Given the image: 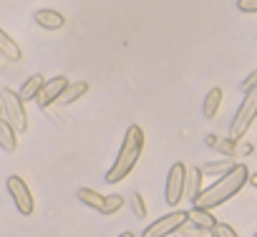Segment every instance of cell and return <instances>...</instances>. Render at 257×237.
Masks as SVG:
<instances>
[{
    "instance_id": "28",
    "label": "cell",
    "mask_w": 257,
    "mask_h": 237,
    "mask_svg": "<svg viewBox=\"0 0 257 237\" xmlns=\"http://www.w3.org/2000/svg\"><path fill=\"white\" fill-rule=\"evenodd\" d=\"M118 237H134V232H121Z\"/></svg>"
},
{
    "instance_id": "7",
    "label": "cell",
    "mask_w": 257,
    "mask_h": 237,
    "mask_svg": "<svg viewBox=\"0 0 257 237\" xmlns=\"http://www.w3.org/2000/svg\"><path fill=\"white\" fill-rule=\"evenodd\" d=\"M184 182H187V164L184 162H174L172 169H169V177H167V189H164V197H167L169 207H177L182 202Z\"/></svg>"
},
{
    "instance_id": "14",
    "label": "cell",
    "mask_w": 257,
    "mask_h": 237,
    "mask_svg": "<svg viewBox=\"0 0 257 237\" xmlns=\"http://www.w3.org/2000/svg\"><path fill=\"white\" fill-rule=\"evenodd\" d=\"M219 106H222V88H212L207 96H204V103H202V108H204V116L207 118H214V113L219 111Z\"/></svg>"
},
{
    "instance_id": "21",
    "label": "cell",
    "mask_w": 257,
    "mask_h": 237,
    "mask_svg": "<svg viewBox=\"0 0 257 237\" xmlns=\"http://www.w3.org/2000/svg\"><path fill=\"white\" fill-rule=\"evenodd\" d=\"M121 207H123V197L121 194H108V197H103L101 214H116Z\"/></svg>"
},
{
    "instance_id": "16",
    "label": "cell",
    "mask_w": 257,
    "mask_h": 237,
    "mask_svg": "<svg viewBox=\"0 0 257 237\" xmlns=\"http://www.w3.org/2000/svg\"><path fill=\"white\" fill-rule=\"evenodd\" d=\"M0 147H3L6 152H16L18 149V134L0 118Z\"/></svg>"
},
{
    "instance_id": "25",
    "label": "cell",
    "mask_w": 257,
    "mask_h": 237,
    "mask_svg": "<svg viewBox=\"0 0 257 237\" xmlns=\"http://www.w3.org/2000/svg\"><path fill=\"white\" fill-rule=\"evenodd\" d=\"M254 86H257V68H254V71H252V73H249V76H247V78L242 81V86H239V88H242V91L247 93V91H252Z\"/></svg>"
},
{
    "instance_id": "22",
    "label": "cell",
    "mask_w": 257,
    "mask_h": 237,
    "mask_svg": "<svg viewBox=\"0 0 257 237\" xmlns=\"http://www.w3.org/2000/svg\"><path fill=\"white\" fill-rule=\"evenodd\" d=\"M132 207H134V214H137L139 219L147 217V204H144V197H142L139 192H134V197H132Z\"/></svg>"
},
{
    "instance_id": "15",
    "label": "cell",
    "mask_w": 257,
    "mask_h": 237,
    "mask_svg": "<svg viewBox=\"0 0 257 237\" xmlns=\"http://www.w3.org/2000/svg\"><path fill=\"white\" fill-rule=\"evenodd\" d=\"M199 169H202V177H204V174H209V177H224L227 172H232V169H234V162H232V159L209 162V164H204V167H199Z\"/></svg>"
},
{
    "instance_id": "10",
    "label": "cell",
    "mask_w": 257,
    "mask_h": 237,
    "mask_svg": "<svg viewBox=\"0 0 257 237\" xmlns=\"http://www.w3.org/2000/svg\"><path fill=\"white\" fill-rule=\"evenodd\" d=\"M184 194L194 202L199 194H202V169L194 167V169H187V182H184Z\"/></svg>"
},
{
    "instance_id": "26",
    "label": "cell",
    "mask_w": 257,
    "mask_h": 237,
    "mask_svg": "<svg viewBox=\"0 0 257 237\" xmlns=\"http://www.w3.org/2000/svg\"><path fill=\"white\" fill-rule=\"evenodd\" d=\"M252 144H237V154H242V157H249L252 154Z\"/></svg>"
},
{
    "instance_id": "5",
    "label": "cell",
    "mask_w": 257,
    "mask_h": 237,
    "mask_svg": "<svg viewBox=\"0 0 257 237\" xmlns=\"http://www.w3.org/2000/svg\"><path fill=\"white\" fill-rule=\"evenodd\" d=\"M6 189L11 192L13 204H16V209H18L21 214L31 217V214L36 212V199H33V192L28 189V184L23 182V177H18V174L8 177V179H6Z\"/></svg>"
},
{
    "instance_id": "29",
    "label": "cell",
    "mask_w": 257,
    "mask_h": 237,
    "mask_svg": "<svg viewBox=\"0 0 257 237\" xmlns=\"http://www.w3.org/2000/svg\"><path fill=\"white\" fill-rule=\"evenodd\" d=\"M254 237H257V232H254Z\"/></svg>"
},
{
    "instance_id": "23",
    "label": "cell",
    "mask_w": 257,
    "mask_h": 237,
    "mask_svg": "<svg viewBox=\"0 0 257 237\" xmlns=\"http://www.w3.org/2000/svg\"><path fill=\"white\" fill-rule=\"evenodd\" d=\"M212 234H214V237H239V234H237L229 224H224V222H217L214 229H212Z\"/></svg>"
},
{
    "instance_id": "12",
    "label": "cell",
    "mask_w": 257,
    "mask_h": 237,
    "mask_svg": "<svg viewBox=\"0 0 257 237\" xmlns=\"http://www.w3.org/2000/svg\"><path fill=\"white\" fill-rule=\"evenodd\" d=\"M0 56H6L8 61H21V56H23V51L18 48V43L0 28Z\"/></svg>"
},
{
    "instance_id": "30",
    "label": "cell",
    "mask_w": 257,
    "mask_h": 237,
    "mask_svg": "<svg viewBox=\"0 0 257 237\" xmlns=\"http://www.w3.org/2000/svg\"><path fill=\"white\" fill-rule=\"evenodd\" d=\"M0 113H3V111H0Z\"/></svg>"
},
{
    "instance_id": "6",
    "label": "cell",
    "mask_w": 257,
    "mask_h": 237,
    "mask_svg": "<svg viewBox=\"0 0 257 237\" xmlns=\"http://www.w3.org/2000/svg\"><path fill=\"white\" fill-rule=\"evenodd\" d=\"M187 222H189V212L174 209V212H169V214L154 219V222L144 229V237H167V234H174V232H177L182 224H187Z\"/></svg>"
},
{
    "instance_id": "4",
    "label": "cell",
    "mask_w": 257,
    "mask_h": 237,
    "mask_svg": "<svg viewBox=\"0 0 257 237\" xmlns=\"http://www.w3.org/2000/svg\"><path fill=\"white\" fill-rule=\"evenodd\" d=\"M254 118H257V86L244 93V98H242V103H239V108L232 118V139L234 142L239 137H244V132L252 127Z\"/></svg>"
},
{
    "instance_id": "8",
    "label": "cell",
    "mask_w": 257,
    "mask_h": 237,
    "mask_svg": "<svg viewBox=\"0 0 257 237\" xmlns=\"http://www.w3.org/2000/svg\"><path fill=\"white\" fill-rule=\"evenodd\" d=\"M68 88V78L66 76H56V78H51V81H46L43 83V88H41V93L36 96V101H38V106H51L53 101H58L61 96H63V91Z\"/></svg>"
},
{
    "instance_id": "11",
    "label": "cell",
    "mask_w": 257,
    "mask_h": 237,
    "mask_svg": "<svg viewBox=\"0 0 257 237\" xmlns=\"http://www.w3.org/2000/svg\"><path fill=\"white\" fill-rule=\"evenodd\" d=\"M43 76L41 73H33L23 86H21V91H18V96H21V101H33L38 93H41V88H43Z\"/></svg>"
},
{
    "instance_id": "19",
    "label": "cell",
    "mask_w": 257,
    "mask_h": 237,
    "mask_svg": "<svg viewBox=\"0 0 257 237\" xmlns=\"http://www.w3.org/2000/svg\"><path fill=\"white\" fill-rule=\"evenodd\" d=\"M189 222L197 224V227H204V229H214V224H217L214 214L207 212V209H192L189 212Z\"/></svg>"
},
{
    "instance_id": "13",
    "label": "cell",
    "mask_w": 257,
    "mask_h": 237,
    "mask_svg": "<svg viewBox=\"0 0 257 237\" xmlns=\"http://www.w3.org/2000/svg\"><path fill=\"white\" fill-rule=\"evenodd\" d=\"M86 91H88V83H86V81H76V83H68V88L63 91V96H61L58 101H61L63 106H71V103H73V101H78V98H81V96H83Z\"/></svg>"
},
{
    "instance_id": "20",
    "label": "cell",
    "mask_w": 257,
    "mask_h": 237,
    "mask_svg": "<svg viewBox=\"0 0 257 237\" xmlns=\"http://www.w3.org/2000/svg\"><path fill=\"white\" fill-rule=\"evenodd\" d=\"M177 237H214L212 234V229H204V227H197V224H192V222H187V224H182L177 232H174Z\"/></svg>"
},
{
    "instance_id": "18",
    "label": "cell",
    "mask_w": 257,
    "mask_h": 237,
    "mask_svg": "<svg viewBox=\"0 0 257 237\" xmlns=\"http://www.w3.org/2000/svg\"><path fill=\"white\" fill-rule=\"evenodd\" d=\"M76 197L86 204V207H91V209H98L101 212V207H103V197L98 194V192H93V189H88V187H81V189H76Z\"/></svg>"
},
{
    "instance_id": "27",
    "label": "cell",
    "mask_w": 257,
    "mask_h": 237,
    "mask_svg": "<svg viewBox=\"0 0 257 237\" xmlns=\"http://www.w3.org/2000/svg\"><path fill=\"white\" fill-rule=\"evenodd\" d=\"M247 182H249V184H252V187H257V172H252V174H249V179H247Z\"/></svg>"
},
{
    "instance_id": "17",
    "label": "cell",
    "mask_w": 257,
    "mask_h": 237,
    "mask_svg": "<svg viewBox=\"0 0 257 237\" xmlns=\"http://www.w3.org/2000/svg\"><path fill=\"white\" fill-rule=\"evenodd\" d=\"M207 147L222 152L224 157H234L237 154V142L234 139H219V137H207Z\"/></svg>"
},
{
    "instance_id": "1",
    "label": "cell",
    "mask_w": 257,
    "mask_h": 237,
    "mask_svg": "<svg viewBox=\"0 0 257 237\" xmlns=\"http://www.w3.org/2000/svg\"><path fill=\"white\" fill-rule=\"evenodd\" d=\"M249 179V169L244 164H234L232 172H227L224 177H219L212 187L202 189V194L194 199V209H214L219 204H224L227 199H232Z\"/></svg>"
},
{
    "instance_id": "2",
    "label": "cell",
    "mask_w": 257,
    "mask_h": 237,
    "mask_svg": "<svg viewBox=\"0 0 257 237\" xmlns=\"http://www.w3.org/2000/svg\"><path fill=\"white\" fill-rule=\"evenodd\" d=\"M142 152H144V132H142V127L132 124L123 134V142H121V149L113 159V167L106 172V184L123 182L128 174H132V169L137 167Z\"/></svg>"
},
{
    "instance_id": "9",
    "label": "cell",
    "mask_w": 257,
    "mask_h": 237,
    "mask_svg": "<svg viewBox=\"0 0 257 237\" xmlns=\"http://www.w3.org/2000/svg\"><path fill=\"white\" fill-rule=\"evenodd\" d=\"M33 21H36L41 28H46V31H58V28L66 26V18H63L58 11H53V8H41V11H36V13H33Z\"/></svg>"
},
{
    "instance_id": "24",
    "label": "cell",
    "mask_w": 257,
    "mask_h": 237,
    "mask_svg": "<svg viewBox=\"0 0 257 237\" xmlns=\"http://www.w3.org/2000/svg\"><path fill=\"white\" fill-rule=\"evenodd\" d=\"M237 8L242 13H257V0H237Z\"/></svg>"
},
{
    "instance_id": "3",
    "label": "cell",
    "mask_w": 257,
    "mask_h": 237,
    "mask_svg": "<svg viewBox=\"0 0 257 237\" xmlns=\"http://www.w3.org/2000/svg\"><path fill=\"white\" fill-rule=\"evenodd\" d=\"M0 111H3V116H6V124L16 134L28 132V113H26L23 101H21V96L16 91H11V88L0 91Z\"/></svg>"
}]
</instances>
